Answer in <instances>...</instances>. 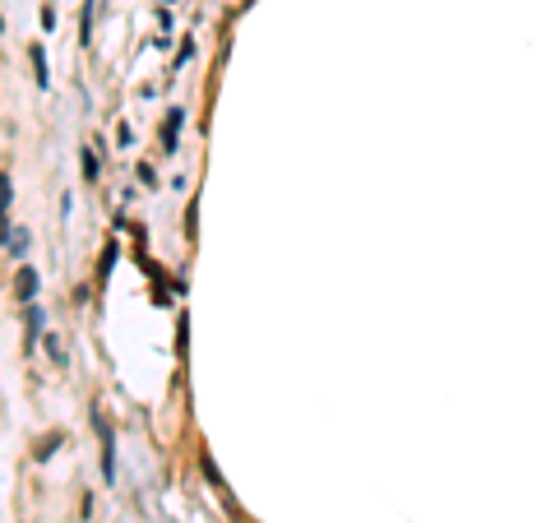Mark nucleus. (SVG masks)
<instances>
[{"mask_svg":"<svg viewBox=\"0 0 555 523\" xmlns=\"http://www.w3.org/2000/svg\"><path fill=\"white\" fill-rule=\"evenodd\" d=\"M92 426H97V435H102V473H107V482H111L116 477V435H111V426H107L102 412H92Z\"/></svg>","mask_w":555,"mask_h":523,"instance_id":"nucleus-1","label":"nucleus"},{"mask_svg":"<svg viewBox=\"0 0 555 523\" xmlns=\"http://www.w3.org/2000/svg\"><path fill=\"white\" fill-rule=\"evenodd\" d=\"M5 250H10V260H19V255L28 250V231L14 227V222H5Z\"/></svg>","mask_w":555,"mask_h":523,"instance_id":"nucleus-2","label":"nucleus"},{"mask_svg":"<svg viewBox=\"0 0 555 523\" xmlns=\"http://www.w3.org/2000/svg\"><path fill=\"white\" fill-rule=\"evenodd\" d=\"M176 135H181V111H171L167 130H162V139H167V149H176Z\"/></svg>","mask_w":555,"mask_h":523,"instance_id":"nucleus-3","label":"nucleus"},{"mask_svg":"<svg viewBox=\"0 0 555 523\" xmlns=\"http://www.w3.org/2000/svg\"><path fill=\"white\" fill-rule=\"evenodd\" d=\"M32 65H37V84H46V56H42V46H32Z\"/></svg>","mask_w":555,"mask_h":523,"instance_id":"nucleus-4","label":"nucleus"},{"mask_svg":"<svg viewBox=\"0 0 555 523\" xmlns=\"http://www.w3.org/2000/svg\"><path fill=\"white\" fill-rule=\"evenodd\" d=\"M84 171H88L92 181H97V171H102V162H97V158H92V149H88V153H84Z\"/></svg>","mask_w":555,"mask_h":523,"instance_id":"nucleus-5","label":"nucleus"}]
</instances>
